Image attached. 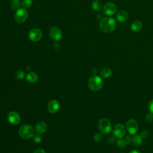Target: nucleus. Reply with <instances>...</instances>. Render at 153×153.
<instances>
[{
	"instance_id": "obj_12",
	"label": "nucleus",
	"mask_w": 153,
	"mask_h": 153,
	"mask_svg": "<svg viewBox=\"0 0 153 153\" xmlns=\"http://www.w3.org/2000/svg\"><path fill=\"white\" fill-rule=\"evenodd\" d=\"M60 109V104L56 100L50 101L47 105V109L51 114H55L59 111Z\"/></svg>"
},
{
	"instance_id": "obj_28",
	"label": "nucleus",
	"mask_w": 153,
	"mask_h": 153,
	"mask_svg": "<svg viewBox=\"0 0 153 153\" xmlns=\"http://www.w3.org/2000/svg\"><path fill=\"white\" fill-rule=\"evenodd\" d=\"M132 139H133V137L131 136V134L130 135H127L125 136V137L124 138V140L126 141V143L127 144H128L130 143H131V141H132Z\"/></svg>"
},
{
	"instance_id": "obj_7",
	"label": "nucleus",
	"mask_w": 153,
	"mask_h": 153,
	"mask_svg": "<svg viewBox=\"0 0 153 153\" xmlns=\"http://www.w3.org/2000/svg\"><path fill=\"white\" fill-rule=\"evenodd\" d=\"M28 12L25 8H19L15 14V20L18 23H22L26 20Z\"/></svg>"
},
{
	"instance_id": "obj_26",
	"label": "nucleus",
	"mask_w": 153,
	"mask_h": 153,
	"mask_svg": "<svg viewBox=\"0 0 153 153\" xmlns=\"http://www.w3.org/2000/svg\"><path fill=\"white\" fill-rule=\"evenodd\" d=\"M139 134V136H140L143 139H146V138H147V137H148L149 132H148V131H147V130H144L141 131Z\"/></svg>"
},
{
	"instance_id": "obj_19",
	"label": "nucleus",
	"mask_w": 153,
	"mask_h": 153,
	"mask_svg": "<svg viewBox=\"0 0 153 153\" xmlns=\"http://www.w3.org/2000/svg\"><path fill=\"white\" fill-rule=\"evenodd\" d=\"M91 7L94 11H100L102 8V3L99 0H94L92 2Z\"/></svg>"
},
{
	"instance_id": "obj_9",
	"label": "nucleus",
	"mask_w": 153,
	"mask_h": 153,
	"mask_svg": "<svg viewBox=\"0 0 153 153\" xmlns=\"http://www.w3.org/2000/svg\"><path fill=\"white\" fill-rule=\"evenodd\" d=\"M49 35L51 38L55 41H58L60 40L62 37V33L61 30L59 27L56 26L51 27L49 31Z\"/></svg>"
},
{
	"instance_id": "obj_11",
	"label": "nucleus",
	"mask_w": 153,
	"mask_h": 153,
	"mask_svg": "<svg viewBox=\"0 0 153 153\" xmlns=\"http://www.w3.org/2000/svg\"><path fill=\"white\" fill-rule=\"evenodd\" d=\"M42 36V33L41 30L37 28L32 29L29 33V38L33 42H37L39 41Z\"/></svg>"
},
{
	"instance_id": "obj_17",
	"label": "nucleus",
	"mask_w": 153,
	"mask_h": 153,
	"mask_svg": "<svg viewBox=\"0 0 153 153\" xmlns=\"http://www.w3.org/2000/svg\"><path fill=\"white\" fill-rule=\"evenodd\" d=\"M112 70L109 68H104L100 71V75L104 78H108L112 75Z\"/></svg>"
},
{
	"instance_id": "obj_6",
	"label": "nucleus",
	"mask_w": 153,
	"mask_h": 153,
	"mask_svg": "<svg viewBox=\"0 0 153 153\" xmlns=\"http://www.w3.org/2000/svg\"><path fill=\"white\" fill-rule=\"evenodd\" d=\"M126 130L131 135H135L139 129L137 122L134 119H130L126 123Z\"/></svg>"
},
{
	"instance_id": "obj_22",
	"label": "nucleus",
	"mask_w": 153,
	"mask_h": 153,
	"mask_svg": "<svg viewBox=\"0 0 153 153\" xmlns=\"http://www.w3.org/2000/svg\"><path fill=\"white\" fill-rule=\"evenodd\" d=\"M25 73L24 71H23L22 70H19L16 72L15 77L17 79L20 80V79H22L25 77Z\"/></svg>"
},
{
	"instance_id": "obj_21",
	"label": "nucleus",
	"mask_w": 153,
	"mask_h": 153,
	"mask_svg": "<svg viewBox=\"0 0 153 153\" xmlns=\"http://www.w3.org/2000/svg\"><path fill=\"white\" fill-rule=\"evenodd\" d=\"M126 145H127V143L123 138L118 139V140L117 142V145L120 149L124 148L126 147Z\"/></svg>"
},
{
	"instance_id": "obj_23",
	"label": "nucleus",
	"mask_w": 153,
	"mask_h": 153,
	"mask_svg": "<svg viewBox=\"0 0 153 153\" xmlns=\"http://www.w3.org/2000/svg\"><path fill=\"white\" fill-rule=\"evenodd\" d=\"M22 5L24 8H30L32 5V0H22Z\"/></svg>"
},
{
	"instance_id": "obj_30",
	"label": "nucleus",
	"mask_w": 153,
	"mask_h": 153,
	"mask_svg": "<svg viewBox=\"0 0 153 153\" xmlns=\"http://www.w3.org/2000/svg\"><path fill=\"white\" fill-rule=\"evenodd\" d=\"M33 153H46V152H45V151L44 149H38L35 150V151L33 152Z\"/></svg>"
},
{
	"instance_id": "obj_18",
	"label": "nucleus",
	"mask_w": 153,
	"mask_h": 153,
	"mask_svg": "<svg viewBox=\"0 0 153 153\" xmlns=\"http://www.w3.org/2000/svg\"><path fill=\"white\" fill-rule=\"evenodd\" d=\"M142 140H143V139L139 136V134L135 135L133 137L131 143L134 146H140L142 145Z\"/></svg>"
},
{
	"instance_id": "obj_3",
	"label": "nucleus",
	"mask_w": 153,
	"mask_h": 153,
	"mask_svg": "<svg viewBox=\"0 0 153 153\" xmlns=\"http://www.w3.org/2000/svg\"><path fill=\"white\" fill-rule=\"evenodd\" d=\"M35 128L29 124H24L22 126L19 130V133L21 137L27 139H30L35 135Z\"/></svg>"
},
{
	"instance_id": "obj_15",
	"label": "nucleus",
	"mask_w": 153,
	"mask_h": 153,
	"mask_svg": "<svg viewBox=\"0 0 153 153\" xmlns=\"http://www.w3.org/2000/svg\"><path fill=\"white\" fill-rule=\"evenodd\" d=\"M142 23L139 20H136L133 22L130 26L131 30L133 32H137L140 31L142 28Z\"/></svg>"
},
{
	"instance_id": "obj_14",
	"label": "nucleus",
	"mask_w": 153,
	"mask_h": 153,
	"mask_svg": "<svg viewBox=\"0 0 153 153\" xmlns=\"http://www.w3.org/2000/svg\"><path fill=\"white\" fill-rule=\"evenodd\" d=\"M47 128V124L44 122L39 121L35 125V131L37 132L38 133L42 134L46 131Z\"/></svg>"
},
{
	"instance_id": "obj_32",
	"label": "nucleus",
	"mask_w": 153,
	"mask_h": 153,
	"mask_svg": "<svg viewBox=\"0 0 153 153\" xmlns=\"http://www.w3.org/2000/svg\"><path fill=\"white\" fill-rule=\"evenodd\" d=\"M128 153H140L138 150L136 149H133L131 151H130Z\"/></svg>"
},
{
	"instance_id": "obj_16",
	"label": "nucleus",
	"mask_w": 153,
	"mask_h": 153,
	"mask_svg": "<svg viewBox=\"0 0 153 153\" xmlns=\"http://www.w3.org/2000/svg\"><path fill=\"white\" fill-rule=\"evenodd\" d=\"M26 78L27 81L29 82L32 83V84L35 83L38 79V76L37 74L35 72H30L28 73L26 75Z\"/></svg>"
},
{
	"instance_id": "obj_24",
	"label": "nucleus",
	"mask_w": 153,
	"mask_h": 153,
	"mask_svg": "<svg viewBox=\"0 0 153 153\" xmlns=\"http://www.w3.org/2000/svg\"><path fill=\"white\" fill-rule=\"evenodd\" d=\"M93 139H94V140L96 142H99L102 140V139H103V135L101 133H97L96 134H94V136L93 137Z\"/></svg>"
},
{
	"instance_id": "obj_29",
	"label": "nucleus",
	"mask_w": 153,
	"mask_h": 153,
	"mask_svg": "<svg viewBox=\"0 0 153 153\" xmlns=\"http://www.w3.org/2000/svg\"><path fill=\"white\" fill-rule=\"evenodd\" d=\"M148 109L150 112L153 113V99H152L148 103Z\"/></svg>"
},
{
	"instance_id": "obj_2",
	"label": "nucleus",
	"mask_w": 153,
	"mask_h": 153,
	"mask_svg": "<svg viewBox=\"0 0 153 153\" xmlns=\"http://www.w3.org/2000/svg\"><path fill=\"white\" fill-rule=\"evenodd\" d=\"M103 85V81L98 75H93L88 81V88L94 91L100 90Z\"/></svg>"
},
{
	"instance_id": "obj_33",
	"label": "nucleus",
	"mask_w": 153,
	"mask_h": 153,
	"mask_svg": "<svg viewBox=\"0 0 153 153\" xmlns=\"http://www.w3.org/2000/svg\"><path fill=\"white\" fill-rule=\"evenodd\" d=\"M120 153H124V152H120Z\"/></svg>"
},
{
	"instance_id": "obj_27",
	"label": "nucleus",
	"mask_w": 153,
	"mask_h": 153,
	"mask_svg": "<svg viewBox=\"0 0 153 153\" xmlns=\"http://www.w3.org/2000/svg\"><path fill=\"white\" fill-rule=\"evenodd\" d=\"M145 120L148 123H150L153 120V113L149 112L145 116Z\"/></svg>"
},
{
	"instance_id": "obj_5",
	"label": "nucleus",
	"mask_w": 153,
	"mask_h": 153,
	"mask_svg": "<svg viewBox=\"0 0 153 153\" xmlns=\"http://www.w3.org/2000/svg\"><path fill=\"white\" fill-rule=\"evenodd\" d=\"M126 128L122 124H117L114 126L112 129V133L114 136L117 139H121L124 137L126 133Z\"/></svg>"
},
{
	"instance_id": "obj_13",
	"label": "nucleus",
	"mask_w": 153,
	"mask_h": 153,
	"mask_svg": "<svg viewBox=\"0 0 153 153\" xmlns=\"http://www.w3.org/2000/svg\"><path fill=\"white\" fill-rule=\"evenodd\" d=\"M128 18V14L125 10H121L116 15V20L121 23L125 22Z\"/></svg>"
},
{
	"instance_id": "obj_20",
	"label": "nucleus",
	"mask_w": 153,
	"mask_h": 153,
	"mask_svg": "<svg viewBox=\"0 0 153 153\" xmlns=\"http://www.w3.org/2000/svg\"><path fill=\"white\" fill-rule=\"evenodd\" d=\"M20 6V2L19 0H13L11 2L10 8L13 10H16L19 8Z\"/></svg>"
},
{
	"instance_id": "obj_1",
	"label": "nucleus",
	"mask_w": 153,
	"mask_h": 153,
	"mask_svg": "<svg viewBox=\"0 0 153 153\" xmlns=\"http://www.w3.org/2000/svg\"><path fill=\"white\" fill-rule=\"evenodd\" d=\"M99 26L103 32L110 33L115 29L117 27V21L114 18L111 16L103 17L100 20Z\"/></svg>"
},
{
	"instance_id": "obj_25",
	"label": "nucleus",
	"mask_w": 153,
	"mask_h": 153,
	"mask_svg": "<svg viewBox=\"0 0 153 153\" xmlns=\"http://www.w3.org/2000/svg\"><path fill=\"white\" fill-rule=\"evenodd\" d=\"M33 140L34 141L35 143H39L42 142V138L41 136H39V134H35L33 136Z\"/></svg>"
},
{
	"instance_id": "obj_8",
	"label": "nucleus",
	"mask_w": 153,
	"mask_h": 153,
	"mask_svg": "<svg viewBox=\"0 0 153 153\" xmlns=\"http://www.w3.org/2000/svg\"><path fill=\"white\" fill-rule=\"evenodd\" d=\"M117 10V7L114 2H109L105 4L103 7V12L105 14L111 16L114 15Z\"/></svg>"
},
{
	"instance_id": "obj_10",
	"label": "nucleus",
	"mask_w": 153,
	"mask_h": 153,
	"mask_svg": "<svg viewBox=\"0 0 153 153\" xmlns=\"http://www.w3.org/2000/svg\"><path fill=\"white\" fill-rule=\"evenodd\" d=\"M8 122L13 125H17L20 123L21 120L20 115L16 111H11L7 115Z\"/></svg>"
},
{
	"instance_id": "obj_31",
	"label": "nucleus",
	"mask_w": 153,
	"mask_h": 153,
	"mask_svg": "<svg viewBox=\"0 0 153 153\" xmlns=\"http://www.w3.org/2000/svg\"><path fill=\"white\" fill-rule=\"evenodd\" d=\"M91 73H92V74L93 75H96V74H97V70H96V69L93 68L92 70H91Z\"/></svg>"
},
{
	"instance_id": "obj_4",
	"label": "nucleus",
	"mask_w": 153,
	"mask_h": 153,
	"mask_svg": "<svg viewBox=\"0 0 153 153\" xmlns=\"http://www.w3.org/2000/svg\"><path fill=\"white\" fill-rule=\"evenodd\" d=\"M99 130L103 134H108L112 130V125L110 121L107 118H101L98 123Z\"/></svg>"
}]
</instances>
